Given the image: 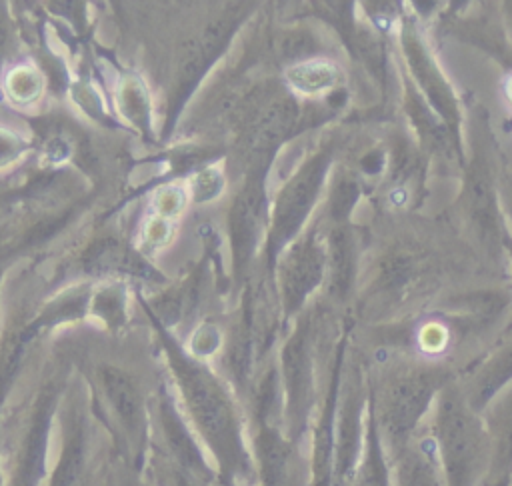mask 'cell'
Wrapping results in <instances>:
<instances>
[{"label":"cell","instance_id":"1","mask_svg":"<svg viewBox=\"0 0 512 486\" xmlns=\"http://www.w3.org/2000/svg\"><path fill=\"white\" fill-rule=\"evenodd\" d=\"M456 380L448 362L424 356L392 360L370 380V406L390 458L424 430L440 392Z\"/></svg>","mask_w":512,"mask_h":486},{"label":"cell","instance_id":"2","mask_svg":"<svg viewBox=\"0 0 512 486\" xmlns=\"http://www.w3.org/2000/svg\"><path fill=\"white\" fill-rule=\"evenodd\" d=\"M444 486H484L490 470V438L480 412L464 398L458 380L448 384L426 422Z\"/></svg>","mask_w":512,"mask_h":486},{"label":"cell","instance_id":"3","mask_svg":"<svg viewBox=\"0 0 512 486\" xmlns=\"http://www.w3.org/2000/svg\"><path fill=\"white\" fill-rule=\"evenodd\" d=\"M400 46H402V54L410 70V76L418 86L416 92L428 104V108L438 116V120L444 124V128L452 138L456 154L462 156V132H460L462 114H460L456 94L450 82L446 80L444 72L436 64V60L432 58L430 48L424 42L422 34L418 32V28L410 18L402 22Z\"/></svg>","mask_w":512,"mask_h":486},{"label":"cell","instance_id":"4","mask_svg":"<svg viewBox=\"0 0 512 486\" xmlns=\"http://www.w3.org/2000/svg\"><path fill=\"white\" fill-rule=\"evenodd\" d=\"M282 376L286 394V426L290 438L306 430L314 404V356L308 326L300 328L284 348Z\"/></svg>","mask_w":512,"mask_h":486},{"label":"cell","instance_id":"5","mask_svg":"<svg viewBox=\"0 0 512 486\" xmlns=\"http://www.w3.org/2000/svg\"><path fill=\"white\" fill-rule=\"evenodd\" d=\"M464 210L474 226L478 238L494 248L500 244L504 248L506 232L502 230V218L496 200V188L490 168L482 154H474L466 166L464 176Z\"/></svg>","mask_w":512,"mask_h":486},{"label":"cell","instance_id":"6","mask_svg":"<svg viewBox=\"0 0 512 486\" xmlns=\"http://www.w3.org/2000/svg\"><path fill=\"white\" fill-rule=\"evenodd\" d=\"M98 374H100V386H102L104 398L108 400V406L118 426L122 428L124 438L130 450L134 452V462L138 466L140 452L144 446V432H146L144 402H142L138 384L128 372L116 366H102Z\"/></svg>","mask_w":512,"mask_h":486},{"label":"cell","instance_id":"7","mask_svg":"<svg viewBox=\"0 0 512 486\" xmlns=\"http://www.w3.org/2000/svg\"><path fill=\"white\" fill-rule=\"evenodd\" d=\"M328 164H330V152L328 150L318 152L306 166H302V170L284 190L278 202V216H276L278 240L290 238L306 220L322 188L324 176L328 172Z\"/></svg>","mask_w":512,"mask_h":486},{"label":"cell","instance_id":"8","mask_svg":"<svg viewBox=\"0 0 512 486\" xmlns=\"http://www.w3.org/2000/svg\"><path fill=\"white\" fill-rule=\"evenodd\" d=\"M92 450L84 416L70 412L64 428L62 446L44 486H90Z\"/></svg>","mask_w":512,"mask_h":486},{"label":"cell","instance_id":"9","mask_svg":"<svg viewBox=\"0 0 512 486\" xmlns=\"http://www.w3.org/2000/svg\"><path fill=\"white\" fill-rule=\"evenodd\" d=\"M490 438V470L484 486H512V384L482 412Z\"/></svg>","mask_w":512,"mask_h":486},{"label":"cell","instance_id":"10","mask_svg":"<svg viewBox=\"0 0 512 486\" xmlns=\"http://www.w3.org/2000/svg\"><path fill=\"white\" fill-rule=\"evenodd\" d=\"M512 384V338L498 344L488 356H484L468 376L458 382L466 402L484 412L488 404Z\"/></svg>","mask_w":512,"mask_h":486},{"label":"cell","instance_id":"11","mask_svg":"<svg viewBox=\"0 0 512 486\" xmlns=\"http://www.w3.org/2000/svg\"><path fill=\"white\" fill-rule=\"evenodd\" d=\"M326 268V252L314 234L306 236L290 254L284 272V294L288 308L300 306V302L322 282Z\"/></svg>","mask_w":512,"mask_h":486},{"label":"cell","instance_id":"12","mask_svg":"<svg viewBox=\"0 0 512 486\" xmlns=\"http://www.w3.org/2000/svg\"><path fill=\"white\" fill-rule=\"evenodd\" d=\"M390 460L394 470V486H444L442 470L426 426Z\"/></svg>","mask_w":512,"mask_h":486},{"label":"cell","instance_id":"13","mask_svg":"<svg viewBox=\"0 0 512 486\" xmlns=\"http://www.w3.org/2000/svg\"><path fill=\"white\" fill-rule=\"evenodd\" d=\"M352 486H394V470L390 454L382 442L370 398H368V414H366V436L362 458L358 470L354 474Z\"/></svg>","mask_w":512,"mask_h":486},{"label":"cell","instance_id":"14","mask_svg":"<svg viewBox=\"0 0 512 486\" xmlns=\"http://www.w3.org/2000/svg\"><path fill=\"white\" fill-rule=\"evenodd\" d=\"M418 274V260L406 252H392L380 264L376 276V294H384L388 298L402 294Z\"/></svg>","mask_w":512,"mask_h":486},{"label":"cell","instance_id":"15","mask_svg":"<svg viewBox=\"0 0 512 486\" xmlns=\"http://www.w3.org/2000/svg\"><path fill=\"white\" fill-rule=\"evenodd\" d=\"M290 78L302 92H322L336 84L338 68L332 62L312 60L292 68Z\"/></svg>","mask_w":512,"mask_h":486},{"label":"cell","instance_id":"16","mask_svg":"<svg viewBox=\"0 0 512 486\" xmlns=\"http://www.w3.org/2000/svg\"><path fill=\"white\" fill-rule=\"evenodd\" d=\"M328 266L332 272V286L340 294H344L350 286L352 278V244L350 238L340 230L334 232L330 240V254H328Z\"/></svg>","mask_w":512,"mask_h":486},{"label":"cell","instance_id":"17","mask_svg":"<svg viewBox=\"0 0 512 486\" xmlns=\"http://www.w3.org/2000/svg\"><path fill=\"white\" fill-rule=\"evenodd\" d=\"M120 486H152V484H148L146 480H142L138 474H128V476L122 480Z\"/></svg>","mask_w":512,"mask_h":486},{"label":"cell","instance_id":"18","mask_svg":"<svg viewBox=\"0 0 512 486\" xmlns=\"http://www.w3.org/2000/svg\"><path fill=\"white\" fill-rule=\"evenodd\" d=\"M504 250L508 252L510 262H512V236H508V234H506V238H504Z\"/></svg>","mask_w":512,"mask_h":486},{"label":"cell","instance_id":"19","mask_svg":"<svg viewBox=\"0 0 512 486\" xmlns=\"http://www.w3.org/2000/svg\"><path fill=\"white\" fill-rule=\"evenodd\" d=\"M4 38H6L4 36V26H2V20H0V50L4 48Z\"/></svg>","mask_w":512,"mask_h":486},{"label":"cell","instance_id":"20","mask_svg":"<svg viewBox=\"0 0 512 486\" xmlns=\"http://www.w3.org/2000/svg\"><path fill=\"white\" fill-rule=\"evenodd\" d=\"M506 6H508V18H510V22H512V2H508Z\"/></svg>","mask_w":512,"mask_h":486},{"label":"cell","instance_id":"21","mask_svg":"<svg viewBox=\"0 0 512 486\" xmlns=\"http://www.w3.org/2000/svg\"><path fill=\"white\" fill-rule=\"evenodd\" d=\"M510 94H512V90H510Z\"/></svg>","mask_w":512,"mask_h":486}]
</instances>
